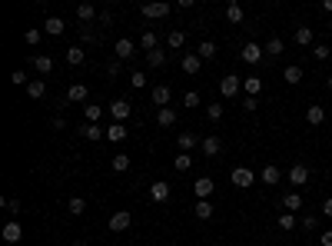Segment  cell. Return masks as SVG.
<instances>
[{
	"label": "cell",
	"instance_id": "37",
	"mask_svg": "<svg viewBox=\"0 0 332 246\" xmlns=\"http://www.w3.org/2000/svg\"><path fill=\"white\" fill-rule=\"evenodd\" d=\"M33 67L40 70V73H53V57H33Z\"/></svg>",
	"mask_w": 332,
	"mask_h": 246
},
{
	"label": "cell",
	"instance_id": "10",
	"mask_svg": "<svg viewBox=\"0 0 332 246\" xmlns=\"http://www.w3.org/2000/svg\"><path fill=\"white\" fill-rule=\"evenodd\" d=\"M259 180H263L266 186H276V183H282V170L276 163H269V166H263V173H259Z\"/></svg>",
	"mask_w": 332,
	"mask_h": 246
},
{
	"label": "cell",
	"instance_id": "1",
	"mask_svg": "<svg viewBox=\"0 0 332 246\" xmlns=\"http://www.w3.org/2000/svg\"><path fill=\"white\" fill-rule=\"evenodd\" d=\"M169 10H173V7L163 4V0H153V4H143V7H140V13H143L146 20H163V17H169Z\"/></svg>",
	"mask_w": 332,
	"mask_h": 246
},
{
	"label": "cell",
	"instance_id": "42",
	"mask_svg": "<svg viewBox=\"0 0 332 246\" xmlns=\"http://www.w3.org/2000/svg\"><path fill=\"white\" fill-rule=\"evenodd\" d=\"M299 226H302V230H309V233H313V230H319V216H316V213L302 216V220H299Z\"/></svg>",
	"mask_w": 332,
	"mask_h": 246
},
{
	"label": "cell",
	"instance_id": "23",
	"mask_svg": "<svg viewBox=\"0 0 332 246\" xmlns=\"http://www.w3.org/2000/svg\"><path fill=\"white\" fill-rule=\"evenodd\" d=\"M193 213H196V220H209V216H213V203L209 200H196Z\"/></svg>",
	"mask_w": 332,
	"mask_h": 246
},
{
	"label": "cell",
	"instance_id": "12",
	"mask_svg": "<svg viewBox=\"0 0 332 246\" xmlns=\"http://www.w3.org/2000/svg\"><path fill=\"white\" fill-rule=\"evenodd\" d=\"M87 97H90L87 83H70V87H67V100H70V103H83Z\"/></svg>",
	"mask_w": 332,
	"mask_h": 246
},
{
	"label": "cell",
	"instance_id": "6",
	"mask_svg": "<svg viewBox=\"0 0 332 246\" xmlns=\"http://www.w3.org/2000/svg\"><path fill=\"white\" fill-rule=\"evenodd\" d=\"M130 223H133V213H126V210H120V213L110 216V230H113V233H123V230H130Z\"/></svg>",
	"mask_w": 332,
	"mask_h": 246
},
{
	"label": "cell",
	"instance_id": "40",
	"mask_svg": "<svg viewBox=\"0 0 332 246\" xmlns=\"http://www.w3.org/2000/svg\"><path fill=\"white\" fill-rule=\"evenodd\" d=\"M163 63H166V53H163V50L146 53V67H153V70H157V67H163Z\"/></svg>",
	"mask_w": 332,
	"mask_h": 246
},
{
	"label": "cell",
	"instance_id": "8",
	"mask_svg": "<svg viewBox=\"0 0 332 246\" xmlns=\"http://www.w3.org/2000/svg\"><path fill=\"white\" fill-rule=\"evenodd\" d=\"M113 50H116V60H133L136 57V44H133V40H116V47H113Z\"/></svg>",
	"mask_w": 332,
	"mask_h": 246
},
{
	"label": "cell",
	"instance_id": "3",
	"mask_svg": "<svg viewBox=\"0 0 332 246\" xmlns=\"http://www.w3.org/2000/svg\"><path fill=\"white\" fill-rule=\"evenodd\" d=\"M130 113H133V103H130V100H113V103H110L113 123H126V120H130Z\"/></svg>",
	"mask_w": 332,
	"mask_h": 246
},
{
	"label": "cell",
	"instance_id": "32",
	"mask_svg": "<svg viewBox=\"0 0 332 246\" xmlns=\"http://www.w3.org/2000/svg\"><path fill=\"white\" fill-rule=\"evenodd\" d=\"M76 17H80L83 24H90V20L96 17V7L93 4H80V7H76Z\"/></svg>",
	"mask_w": 332,
	"mask_h": 246
},
{
	"label": "cell",
	"instance_id": "17",
	"mask_svg": "<svg viewBox=\"0 0 332 246\" xmlns=\"http://www.w3.org/2000/svg\"><path fill=\"white\" fill-rule=\"evenodd\" d=\"M150 200H153V203H166V200H169V183L157 180V183L150 186Z\"/></svg>",
	"mask_w": 332,
	"mask_h": 246
},
{
	"label": "cell",
	"instance_id": "44",
	"mask_svg": "<svg viewBox=\"0 0 332 246\" xmlns=\"http://www.w3.org/2000/svg\"><path fill=\"white\" fill-rule=\"evenodd\" d=\"M206 117H209L213 123H220V120H223V107H220V103H206Z\"/></svg>",
	"mask_w": 332,
	"mask_h": 246
},
{
	"label": "cell",
	"instance_id": "34",
	"mask_svg": "<svg viewBox=\"0 0 332 246\" xmlns=\"http://www.w3.org/2000/svg\"><path fill=\"white\" fill-rule=\"evenodd\" d=\"M110 166H113L116 173H126V170H130V157H126V153H116V157L110 160Z\"/></svg>",
	"mask_w": 332,
	"mask_h": 246
},
{
	"label": "cell",
	"instance_id": "4",
	"mask_svg": "<svg viewBox=\"0 0 332 246\" xmlns=\"http://www.w3.org/2000/svg\"><path fill=\"white\" fill-rule=\"evenodd\" d=\"M239 90H243V77H236V73H226L223 80H220V93H223V97H236Z\"/></svg>",
	"mask_w": 332,
	"mask_h": 246
},
{
	"label": "cell",
	"instance_id": "29",
	"mask_svg": "<svg viewBox=\"0 0 332 246\" xmlns=\"http://www.w3.org/2000/svg\"><path fill=\"white\" fill-rule=\"evenodd\" d=\"M196 53H200V60H213L216 57V44L213 40H203V44L196 47Z\"/></svg>",
	"mask_w": 332,
	"mask_h": 246
},
{
	"label": "cell",
	"instance_id": "31",
	"mask_svg": "<svg viewBox=\"0 0 332 246\" xmlns=\"http://www.w3.org/2000/svg\"><path fill=\"white\" fill-rule=\"evenodd\" d=\"M279 230H286V233H289V230H296V226H299V220H296V213H279Z\"/></svg>",
	"mask_w": 332,
	"mask_h": 246
},
{
	"label": "cell",
	"instance_id": "49",
	"mask_svg": "<svg viewBox=\"0 0 332 246\" xmlns=\"http://www.w3.org/2000/svg\"><path fill=\"white\" fill-rule=\"evenodd\" d=\"M183 107H200V93H196V90H189V93L183 97Z\"/></svg>",
	"mask_w": 332,
	"mask_h": 246
},
{
	"label": "cell",
	"instance_id": "43",
	"mask_svg": "<svg viewBox=\"0 0 332 246\" xmlns=\"http://www.w3.org/2000/svg\"><path fill=\"white\" fill-rule=\"evenodd\" d=\"M130 87H136V90L146 87V73H143V70H133V73H130Z\"/></svg>",
	"mask_w": 332,
	"mask_h": 246
},
{
	"label": "cell",
	"instance_id": "35",
	"mask_svg": "<svg viewBox=\"0 0 332 246\" xmlns=\"http://www.w3.org/2000/svg\"><path fill=\"white\" fill-rule=\"evenodd\" d=\"M63 57H67V63H70V67H80V63H83V57H87V53H83L80 47H70V50L63 53Z\"/></svg>",
	"mask_w": 332,
	"mask_h": 246
},
{
	"label": "cell",
	"instance_id": "46",
	"mask_svg": "<svg viewBox=\"0 0 332 246\" xmlns=\"http://www.w3.org/2000/svg\"><path fill=\"white\" fill-rule=\"evenodd\" d=\"M40 37H44V30H37V27H30V30L24 33V40H27L30 47H37V44H40Z\"/></svg>",
	"mask_w": 332,
	"mask_h": 246
},
{
	"label": "cell",
	"instance_id": "53",
	"mask_svg": "<svg viewBox=\"0 0 332 246\" xmlns=\"http://www.w3.org/2000/svg\"><path fill=\"white\" fill-rule=\"evenodd\" d=\"M100 24H103V27L113 24V13H110V10H100Z\"/></svg>",
	"mask_w": 332,
	"mask_h": 246
},
{
	"label": "cell",
	"instance_id": "39",
	"mask_svg": "<svg viewBox=\"0 0 332 246\" xmlns=\"http://www.w3.org/2000/svg\"><path fill=\"white\" fill-rule=\"evenodd\" d=\"M196 143H200V140H196L193 133H180V153H189Z\"/></svg>",
	"mask_w": 332,
	"mask_h": 246
},
{
	"label": "cell",
	"instance_id": "18",
	"mask_svg": "<svg viewBox=\"0 0 332 246\" xmlns=\"http://www.w3.org/2000/svg\"><path fill=\"white\" fill-rule=\"evenodd\" d=\"M140 47H143L146 53L160 50V37H157V30H143V37H140Z\"/></svg>",
	"mask_w": 332,
	"mask_h": 246
},
{
	"label": "cell",
	"instance_id": "57",
	"mask_svg": "<svg viewBox=\"0 0 332 246\" xmlns=\"http://www.w3.org/2000/svg\"><path fill=\"white\" fill-rule=\"evenodd\" d=\"M70 246H87V243H83V240H73V243H70Z\"/></svg>",
	"mask_w": 332,
	"mask_h": 246
},
{
	"label": "cell",
	"instance_id": "26",
	"mask_svg": "<svg viewBox=\"0 0 332 246\" xmlns=\"http://www.w3.org/2000/svg\"><path fill=\"white\" fill-rule=\"evenodd\" d=\"M47 33H50V37H60L63 30H67V24H63L60 17H47V27H44Z\"/></svg>",
	"mask_w": 332,
	"mask_h": 246
},
{
	"label": "cell",
	"instance_id": "5",
	"mask_svg": "<svg viewBox=\"0 0 332 246\" xmlns=\"http://www.w3.org/2000/svg\"><path fill=\"white\" fill-rule=\"evenodd\" d=\"M229 177H232V183H236L239 190H246V186H252V183H256V173H252V170H246V166H236V170H232Z\"/></svg>",
	"mask_w": 332,
	"mask_h": 246
},
{
	"label": "cell",
	"instance_id": "52",
	"mask_svg": "<svg viewBox=\"0 0 332 246\" xmlns=\"http://www.w3.org/2000/svg\"><path fill=\"white\" fill-rule=\"evenodd\" d=\"M4 206L10 210V213H20V200H4Z\"/></svg>",
	"mask_w": 332,
	"mask_h": 246
},
{
	"label": "cell",
	"instance_id": "27",
	"mask_svg": "<svg viewBox=\"0 0 332 246\" xmlns=\"http://www.w3.org/2000/svg\"><path fill=\"white\" fill-rule=\"evenodd\" d=\"M107 140H110V143H123V140H126V126L123 123H113L107 130Z\"/></svg>",
	"mask_w": 332,
	"mask_h": 246
},
{
	"label": "cell",
	"instance_id": "38",
	"mask_svg": "<svg viewBox=\"0 0 332 246\" xmlns=\"http://www.w3.org/2000/svg\"><path fill=\"white\" fill-rule=\"evenodd\" d=\"M67 210H70V213H73V216H80V213H83V210H87V200H83V196H70V203H67Z\"/></svg>",
	"mask_w": 332,
	"mask_h": 246
},
{
	"label": "cell",
	"instance_id": "45",
	"mask_svg": "<svg viewBox=\"0 0 332 246\" xmlns=\"http://www.w3.org/2000/svg\"><path fill=\"white\" fill-rule=\"evenodd\" d=\"M83 117H87V123H100L103 107H87V110H83Z\"/></svg>",
	"mask_w": 332,
	"mask_h": 246
},
{
	"label": "cell",
	"instance_id": "16",
	"mask_svg": "<svg viewBox=\"0 0 332 246\" xmlns=\"http://www.w3.org/2000/svg\"><path fill=\"white\" fill-rule=\"evenodd\" d=\"M0 236H4L7 243H20V240H24V230H20V223H17V220H10V223L4 226V233H0Z\"/></svg>",
	"mask_w": 332,
	"mask_h": 246
},
{
	"label": "cell",
	"instance_id": "41",
	"mask_svg": "<svg viewBox=\"0 0 332 246\" xmlns=\"http://www.w3.org/2000/svg\"><path fill=\"white\" fill-rule=\"evenodd\" d=\"M266 53H269V57H279V53H282V40L279 37H269V40H266Z\"/></svg>",
	"mask_w": 332,
	"mask_h": 246
},
{
	"label": "cell",
	"instance_id": "11",
	"mask_svg": "<svg viewBox=\"0 0 332 246\" xmlns=\"http://www.w3.org/2000/svg\"><path fill=\"white\" fill-rule=\"evenodd\" d=\"M180 67H183V73H200V67H203V60H200V53H183V60H180Z\"/></svg>",
	"mask_w": 332,
	"mask_h": 246
},
{
	"label": "cell",
	"instance_id": "7",
	"mask_svg": "<svg viewBox=\"0 0 332 246\" xmlns=\"http://www.w3.org/2000/svg\"><path fill=\"white\" fill-rule=\"evenodd\" d=\"M213 190H216V183L209 177H200L193 183V193H196V200H209V196H213Z\"/></svg>",
	"mask_w": 332,
	"mask_h": 246
},
{
	"label": "cell",
	"instance_id": "14",
	"mask_svg": "<svg viewBox=\"0 0 332 246\" xmlns=\"http://www.w3.org/2000/svg\"><path fill=\"white\" fill-rule=\"evenodd\" d=\"M306 123H309V126H319V123H326V107H319V103L306 107Z\"/></svg>",
	"mask_w": 332,
	"mask_h": 246
},
{
	"label": "cell",
	"instance_id": "33",
	"mask_svg": "<svg viewBox=\"0 0 332 246\" xmlns=\"http://www.w3.org/2000/svg\"><path fill=\"white\" fill-rule=\"evenodd\" d=\"M166 44L173 47V50H180V47L186 44V33H183V30H169V33H166Z\"/></svg>",
	"mask_w": 332,
	"mask_h": 246
},
{
	"label": "cell",
	"instance_id": "21",
	"mask_svg": "<svg viewBox=\"0 0 332 246\" xmlns=\"http://www.w3.org/2000/svg\"><path fill=\"white\" fill-rule=\"evenodd\" d=\"M282 80L292 83V87H296V83H302V67H299V63H289L286 73H282Z\"/></svg>",
	"mask_w": 332,
	"mask_h": 246
},
{
	"label": "cell",
	"instance_id": "58",
	"mask_svg": "<svg viewBox=\"0 0 332 246\" xmlns=\"http://www.w3.org/2000/svg\"><path fill=\"white\" fill-rule=\"evenodd\" d=\"M326 87H329V90H332V77H329V80H326Z\"/></svg>",
	"mask_w": 332,
	"mask_h": 246
},
{
	"label": "cell",
	"instance_id": "48",
	"mask_svg": "<svg viewBox=\"0 0 332 246\" xmlns=\"http://www.w3.org/2000/svg\"><path fill=\"white\" fill-rule=\"evenodd\" d=\"M10 83H17V87H27L30 80H27V73H24V70H13V73H10Z\"/></svg>",
	"mask_w": 332,
	"mask_h": 246
},
{
	"label": "cell",
	"instance_id": "20",
	"mask_svg": "<svg viewBox=\"0 0 332 246\" xmlns=\"http://www.w3.org/2000/svg\"><path fill=\"white\" fill-rule=\"evenodd\" d=\"M292 40H296L299 47H313V27H296Z\"/></svg>",
	"mask_w": 332,
	"mask_h": 246
},
{
	"label": "cell",
	"instance_id": "36",
	"mask_svg": "<svg viewBox=\"0 0 332 246\" xmlns=\"http://www.w3.org/2000/svg\"><path fill=\"white\" fill-rule=\"evenodd\" d=\"M282 206H286L289 213H296V210L302 206V193H286V200H282Z\"/></svg>",
	"mask_w": 332,
	"mask_h": 246
},
{
	"label": "cell",
	"instance_id": "9",
	"mask_svg": "<svg viewBox=\"0 0 332 246\" xmlns=\"http://www.w3.org/2000/svg\"><path fill=\"white\" fill-rule=\"evenodd\" d=\"M289 183H292V186H306L309 183V166L306 163H296L292 170H289Z\"/></svg>",
	"mask_w": 332,
	"mask_h": 246
},
{
	"label": "cell",
	"instance_id": "55",
	"mask_svg": "<svg viewBox=\"0 0 332 246\" xmlns=\"http://www.w3.org/2000/svg\"><path fill=\"white\" fill-rule=\"evenodd\" d=\"M322 216H332V196H329L326 203H322Z\"/></svg>",
	"mask_w": 332,
	"mask_h": 246
},
{
	"label": "cell",
	"instance_id": "2",
	"mask_svg": "<svg viewBox=\"0 0 332 246\" xmlns=\"http://www.w3.org/2000/svg\"><path fill=\"white\" fill-rule=\"evenodd\" d=\"M239 57H243V63H249V67H256L259 60L266 57V47H259V44H243V50H239Z\"/></svg>",
	"mask_w": 332,
	"mask_h": 246
},
{
	"label": "cell",
	"instance_id": "28",
	"mask_svg": "<svg viewBox=\"0 0 332 246\" xmlns=\"http://www.w3.org/2000/svg\"><path fill=\"white\" fill-rule=\"evenodd\" d=\"M189 166H193V157H189V153H176V160H173V170H176V173H186Z\"/></svg>",
	"mask_w": 332,
	"mask_h": 246
},
{
	"label": "cell",
	"instance_id": "19",
	"mask_svg": "<svg viewBox=\"0 0 332 246\" xmlns=\"http://www.w3.org/2000/svg\"><path fill=\"white\" fill-rule=\"evenodd\" d=\"M226 20H229L232 27H236V24H243V20H246V10H243V7L236 4V0H232V4L226 7Z\"/></svg>",
	"mask_w": 332,
	"mask_h": 246
},
{
	"label": "cell",
	"instance_id": "30",
	"mask_svg": "<svg viewBox=\"0 0 332 246\" xmlns=\"http://www.w3.org/2000/svg\"><path fill=\"white\" fill-rule=\"evenodd\" d=\"M157 123H160V126H173V123H176V110H173V107H163V110L157 113Z\"/></svg>",
	"mask_w": 332,
	"mask_h": 246
},
{
	"label": "cell",
	"instance_id": "15",
	"mask_svg": "<svg viewBox=\"0 0 332 246\" xmlns=\"http://www.w3.org/2000/svg\"><path fill=\"white\" fill-rule=\"evenodd\" d=\"M243 90H246V97H259V93H263V80H259L256 73L243 77Z\"/></svg>",
	"mask_w": 332,
	"mask_h": 246
},
{
	"label": "cell",
	"instance_id": "50",
	"mask_svg": "<svg viewBox=\"0 0 332 246\" xmlns=\"http://www.w3.org/2000/svg\"><path fill=\"white\" fill-rule=\"evenodd\" d=\"M120 70H123V67H120V60L107 63V77H120Z\"/></svg>",
	"mask_w": 332,
	"mask_h": 246
},
{
	"label": "cell",
	"instance_id": "22",
	"mask_svg": "<svg viewBox=\"0 0 332 246\" xmlns=\"http://www.w3.org/2000/svg\"><path fill=\"white\" fill-rule=\"evenodd\" d=\"M153 103H157V107L163 110L166 103H169V87H163V83H157V87H153Z\"/></svg>",
	"mask_w": 332,
	"mask_h": 246
},
{
	"label": "cell",
	"instance_id": "47",
	"mask_svg": "<svg viewBox=\"0 0 332 246\" xmlns=\"http://www.w3.org/2000/svg\"><path fill=\"white\" fill-rule=\"evenodd\" d=\"M313 57H316V60H329V57H332V50H329V47H326V44H316V50H313Z\"/></svg>",
	"mask_w": 332,
	"mask_h": 246
},
{
	"label": "cell",
	"instance_id": "54",
	"mask_svg": "<svg viewBox=\"0 0 332 246\" xmlns=\"http://www.w3.org/2000/svg\"><path fill=\"white\" fill-rule=\"evenodd\" d=\"M319 246H332V230H326V233L319 236Z\"/></svg>",
	"mask_w": 332,
	"mask_h": 246
},
{
	"label": "cell",
	"instance_id": "13",
	"mask_svg": "<svg viewBox=\"0 0 332 246\" xmlns=\"http://www.w3.org/2000/svg\"><path fill=\"white\" fill-rule=\"evenodd\" d=\"M200 150L206 153V157H220L223 140H220V137H203V140H200Z\"/></svg>",
	"mask_w": 332,
	"mask_h": 246
},
{
	"label": "cell",
	"instance_id": "51",
	"mask_svg": "<svg viewBox=\"0 0 332 246\" xmlns=\"http://www.w3.org/2000/svg\"><path fill=\"white\" fill-rule=\"evenodd\" d=\"M256 107H259V103H256V97H246V100H243V110H246V113H252Z\"/></svg>",
	"mask_w": 332,
	"mask_h": 246
},
{
	"label": "cell",
	"instance_id": "56",
	"mask_svg": "<svg viewBox=\"0 0 332 246\" xmlns=\"http://www.w3.org/2000/svg\"><path fill=\"white\" fill-rule=\"evenodd\" d=\"M322 10H326V13H332V0H326V4H322Z\"/></svg>",
	"mask_w": 332,
	"mask_h": 246
},
{
	"label": "cell",
	"instance_id": "24",
	"mask_svg": "<svg viewBox=\"0 0 332 246\" xmlns=\"http://www.w3.org/2000/svg\"><path fill=\"white\" fill-rule=\"evenodd\" d=\"M80 133H83L87 140H100V137H107V130H100V123H83Z\"/></svg>",
	"mask_w": 332,
	"mask_h": 246
},
{
	"label": "cell",
	"instance_id": "25",
	"mask_svg": "<svg viewBox=\"0 0 332 246\" xmlns=\"http://www.w3.org/2000/svg\"><path fill=\"white\" fill-rule=\"evenodd\" d=\"M27 93H30L33 100H40V97H47V80H30V83H27Z\"/></svg>",
	"mask_w": 332,
	"mask_h": 246
}]
</instances>
